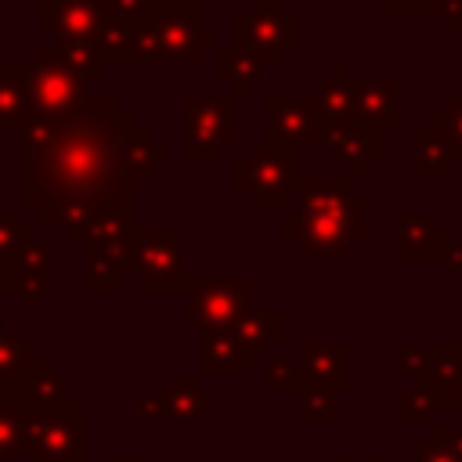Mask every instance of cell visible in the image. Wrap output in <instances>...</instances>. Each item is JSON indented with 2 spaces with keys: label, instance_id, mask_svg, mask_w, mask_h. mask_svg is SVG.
I'll list each match as a JSON object with an SVG mask.
<instances>
[{
  "label": "cell",
  "instance_id": "1",
  "mask_svg": "<svg viewBox=\"0 0 462 462\" xmlns=\"http://www.w3.org/2000/svg\"><path fill=\"white\" fill-rule=\"evenodd\" d=\"M137 123L116 94H87L69 119L29 108L18 126V213L36 227H61L79 245L87 224L137 202V180L123 162V134Z\"/></svg>",
  "mask_w": 462,
  "mask_h": 462
},
{
  "label": "cell",
  "instance_id": "2",
  "mask_svg": "<svg viewBox=\"0 0 462 462\" xmlns=\"http://www.w3.org/2000/svg\"><path fill=\"white\" fill-rule=\"evenodd\" d=\"M220 40L213 29H202L199 0H152L148 18L137 25V61L152 65H195L202 51H217Z\"/></svg>",
  "mask_w": 462,
  "mask_h": 462
},
{
  "label": "cell",
  "instance_id": "3",
  "mask_svg": "<svg viewBox=\"0 0 462 462\" xmlns=\"http://www.w3.org/2000/svg\"><path fill=\"white\" fill-rule=\"evenodd\" d=\"M300 148L253 144L249 155L231 162V191L249 202L253 213H282L300 184Z\"/></svg>",
  "mask_w": 462,
  "mask_h": 462
},
{
  "label": "cell",
  "instance_id": "4",
  "mask_svg": "<svg viewBox=\"0 0 462 462\" xmlns=\"http://www.w3.org/2000/svg\"><path fill=\"white\" fill-rule=\"evenodd\" d=\"M184 227H137L126 253V278L137 292H188Z\"/></svg>",
  "mask_w": 462,
  "mask_h": 462
},
{
  "label": "cell",
  "instance_id": "5",
  "mask_svg": "<svg viewBox=\"0 0 462 462\" xmlns=\"http://www.w3.org/2000/svg\"><path fill=\"white\" fill-rule=\"evenodd\" d=\"M231 43L245 47L263 65H282L289 51L300 47V14L282 0H249V7L231 18Z\"/></svg>",
  "mask_w": 462,
  "mask_h": 462
},
{
  "label": "cell",
  "instance_id": "6",
  "mask_svg": "<svg viewBox=\"0 0 462 462\" xmlns=\"http://www.w3.org/2000/svg\"><path fill=\"white\" fill-rule=\"evenodd\" d=\"M365 238L368 235L357 217H318V213H300L296 206L282 209V242L292 245L307 263L318 256L346 263L350 253L365 245Z\"/></svg>",
  "mask_w": 462,
  "mask_h": 462
},
{
  "label": "cell",
  "instance_id": "7",
  "mask_svg": "<svg viewBox=\"0 0 462 462\" xmlns=\"http://www.w3.org/2000/svg\"><path fill=\"white\" fill-rule=\"evenodd\" d=\"M25 72V90H29V108L47 116V119H69L83 101H87V83L65 65V58L54 51V43L40 47Z\"/></svg>",
  "mask_w": 462,
  "mask_h": 462
},
{
  "label": "cell",
  "instance_id": "8",
  "mask_svg": "<svg viewBox=\"0 0 462 462\" xmlns=\"http://www.w3.org/2000/svg\"><path fill=\"white\" fill-rule=\"evenodd\" d=\"M227 144H235V97L188 94L184 97V159L217 162Z\"/></svg>",
  "mask_w": 462,
  "mask_h": 462
},
{
  "label": "cell",
  "instance_id": "9",
  "mask_svg": "<svg viewBox=\"0 0 462 462\" xmlns=\"http://www.w3.org/2000/svg\"><path fill=\"white\" fill-rule=\"evenodd\" d=\"M249 278H191L184 325L199 332H227L249 310Z\"/></svg>",
  "mask_w": 462,
  "mask_h": 462
},
{
  "label": "cell",
  "instance_id": "10",
  "mask_svg": "<svg viewBox=\"0 0 462 462\" xmlns=\"http://www.w3.org/2000/svg\"><path fill=\"white\" fill-rule=\"evenodd\" d=\"M263 108L271 116L263 141L267 144H285V148H307L321 141V123L314 116L310 97H282V94H267Z\"/></svg>",
  "mask_w": 462,
  "mask_h": 462
},
{
  "label": "cell",
  "instance_id": "11",
  "mask_svg": "<svg viewBox=\"0 0 462 462\" xmlns=\"http://www.w3.org/2000/svg\"><path fill=\"white\" fill-rule=\"evenodd\" d=\"M321 144L328 148V155L339 166H346V180H361L375 162H383V134H375L354 119L339 123V126H325Z\"/></svg>",
  "mask_w": 462,
  "mask_h": 462
},
{
  "label": "cell",
  "instance_id": "12",
  "mask_svg": "<svg viewBox=\"0 0 462 462\" xmlns=\"http://www.w3.org/2000/svg\"><path fill=\"white\" fill-rule=\"evenodd\" d=\"M105 22L101 0H36V25L58 40H94Z\"/></svg>",
  "mask_w": 462,
  "mask_h": 462
},
{
  "label": "cell",
  "instance_id": "13",
  "mask_svg": "<svg viewBox=\"0 0 462 462\" xmlns=\"http://www.w3.org/2000/svg\"><path fill=\"white\" fill-rule=\"evenodd\" d=\"M300 386L346 393L350 390V346L346 343H300L296 350Z\"/></svg>",
  "mask_w": 462,
  "mask_h": 462
},
{
  "label": "cell",
  "instance_id": "14",
  "mask_svg": "<svg viewBox=\"0 0 462 462\" xmlns=\"http://www.w3.org/2000/svg\"><path fill=\"white\" fill-rule=\"evenodd\" d=\"M415 390L430 397L433 408H458L462 404V343H433Z\"/></svg>",
  "mask_w": 462,
  "mask_h": 462
},
{
  "label": "cell",
  "instance_id": "15",
  "mask_svg": "<svg viewBox=\"0 0 462 462\" xmlns=\"http://www.w3.org/2000/svg\"><path fill=\"white\" fill-rule=\"evenodd\" d=\"M54 245L51 242H29L22 253L4 260V292H14L22 307H36L40 296L47 292V274H51Z\"/></svg>",
  "mask_w": 462,
  "mask_h": 462
},
{
  "label": "cell",
  "instance_id": "16",
  "mask_svg": "<svg viewBox=\"0 0 462 462\" xmlns=\"http://www.w3.org/2000/svg\"><path fill=\"white\" fill-rule=\"evenodd\" d=\"M292 202H296L300 213H318V217H357L361 220V213L368 209V199L350 191L346 177H336V180L300 177Z\"/></svg>",
  "mask_w": 462,
  "mask_h": 462
},
{
  "label": "cell",
  "instance_id": "17",
  "mask_svg": "<svg viewBox=\"0 0 462 462\" xmlns=\"http://www.w3.org/2000/svg\"><path fill=\"white\" fill-rule=\"evenodd\" d=\"M401 83L397 79H354V123L383 134L401 126Z\"/></svg>",
  "mask_w": 462,
  "mask_h": 462
},
{
  "label": "cell",
  "instance_id": "18",
  "mask_svg": "<svg viewBox=\"0 0 462 462\" xmlns=\"http://www.w3.org/2000/svg\"><path fill=\"white\" fill-rule=\"evenodd\" d=\"M448 231L415 209H397V260L401 263H433L448 249Z\"/></svg>",
  "mask_w": 462,
  "mask_h": 462
},
{
  "label": "cell",
  "instance_id": "19",
  "mask_svg": "<svg viewBox=\"0 0 462 462\" xmlns=\"http://www.w3.org/2000/svg\"><path fill=\"white\" fill-rule=\"evenodd\" d=\"M130 238L134 235L83 242V253H87V292H116L119 289V282L126 278Z\"/></svg>",
  "mask_w": 462,
  "mask_h": 462
},
{
  "label": "cell",
  "instance_id": "20",
  "mask_svg": "<svg viewBox=\"0 0 462 462\" xmlns=\"http://www.w3.org/2000/svg\"><path fill=\"white\" fill-rule=\"evenodd\" d=\"M310 105H314V116L325 126H339V123H350L354 119V76H350V65L346 61H336L328 69V76L307 94Z\"/></svg>",
  "mask_w": 462,
  "mask_h": 462
},
{
  "label": "cell",
  "instance_id": "21",
  "mask_svg": "<svg viewBox=\"0 0 462 462\" xmlns=\"http://www.w3.org/2000/svg\"><path fill=\"white\" fill-rule=\"evenodd\" d=\"M217 408V393L202 390V383L195 375H177L170 379V386L155 397V411L159 419L166 422H177V426H191L202 419V411Z\"/></svg>",
  "mask_w": 462,
  "mask_h": 462
},
{
  "label": "cell",
  "instance_id": "22",
  "mask_svg": "<svg viewBox=\"0 0 462 462\" xmlns=\"http://www.w3.org/2000/svg\"><path fill=\"white\" fill-rule=\"evenodd\" d=\"M199 365H202V375H224V379H245L253 372V357L231 328L227 332H202Z\"/></svg>",
  "mask_w": 462,
  "mask_h": 462
},
{
  "label": "cell",
  "instance_id": "23",
  "mask_svg": "<svg viewBox=\"0 0 462 462\" xmlns=\"http://www.w3.org/2000/svg\"><path fill=\"white\" fill-rule=\"evenodd\" d=\"M231 332L242 339V346L249 350L253 361H263L271 354V346H278L285 339V314L278 307H249L235 321Z\"/></svg>",
  "mask_w": 462,
  "mask_h": 462
},
{
  "label": "cell",
  "instance_id": "24",
  "mask_svg": "<svg viewBox=\"0 0 462 462\" xmlns=\"http://www.w3.org/2000/svg\"><path fill=\"white\" fill-rule=\"evenodd\" d=\"M263 69L267 65L256 54H249L245 47H235V43L217 47V79L231 87V97H249L260 87Z\"/></svg>",
  "mask_w": 462,
  "mask_h": 462
},
{
  "label": "cell",
  "instance_id": "25",
  "mask_svg": "<svg viewBox=\"0 0 462 462\" xmlns=\"http://www.w3.org/2000/svg\"><path fill=\"white\" fill-rule=\"evenodd\" d=\"M451 166H455L451 148L437 130L430 126L411 130V173L419 180H444Z\"/></svg>",
  "mask_w": 462,
  "mask_h": 462
},
{
  "label": "cell",
  "instance_id": "26",
  "mask_svg": "<svg viewBox=\"0 0 462 462\" xmlns=\"http://www.w3.org/2000/svg\"><path fill=\"white\" fill-rule=\"evenodd\" d=\"M170 159V148L155 141V134L141 123H134L126 134H123V162H126V173L134 180H148L155 173L159 162Z\"/></svg>",
  "mask_w": 462,
  "mask_h": 462
},
{
  "label": "cell",
  "instance_id": "27",
  "mask_svg": "<svg viewBox=\"0 0 462 462\" xmlns=\"http://www.w3.org/2000/svg\"><path fill=\"white\" fill-rule=\"evenodd\" d=\"M29 116L25 72L14 61H0V130H18Z\"/></svg>",
  "mask_w": 462,
  "mask_h": 462
},
{
  "label": "cell",
  "instance_id": "28",
  "mask_svg": "<svg viewBox=\"0 0 462 462\" xmlns=\"http://www.w3.org/2000/svg\"><path fill=\"white\" fill-rule=\"evenodd\" d=\"M94 47L105 65H134L137 61V25L116 22L105 14L101 29L94 32Z\"/></svg>",
  "mask_w": 462,
  "mask_h": 462
},
{
  "label": "cell",
  "instance_id": "29",
  "mask_svg": "<svg viewBox=\"0 0 462 462\" xmlns=\"http://www.w3.org/2000/svg\"><path fill=\"white\" fill-rule=\"evenodd\" d=\"M54 51L65 58V65L83 79V83H101L105 76V61L94 47V40H58Z\"/></svg>",
  "mask_w": 462,
  "mask_h": 462
},
{
  "label": "cell",
  "instance_id": "30",
  "mask_svg": "<svg viewBox=\"0 0 462 462\" xmlns=\"http://www.w3.org/2000/svg\"><path fill=\"white\" fill-rule=\"evenodd\" d=\"M426 126H430V130H437V134L448 141L451 159H455V162H462V94H451V97L444 101V108H440V112H433V119H430Z\"/></svg>",
  "mask_w": 462,
  "mask_h": 462
},
{
  "label": "cell",
  "instance_id": "31",
  "mask_svg": "<svg viewBox=\"0 0 462 462\" xmlns=\"http://www.w3.org/2000/svg\"><path fill=\"white\" fill-rule=\"evenodd\" d=\"M36 238H40L36 227H29L18 209H4V213H0V263L11 260L14 253H22V249H25L29 242H36Z\"/></svg>",
  "mask_w": 462,
  "mask_h": 462
},
{
  "label": "cell",
  "instance_id": "32",
  "mask_svg": "<svg viewBox=\"0 0 462 462\" xmlns=\"http://www.w3.org/2000/svg\"><path fill=\"white\" fill-rule=\"evenodd\" d=\"M263 386H267V393H300V368H296V357L267 354V357H263Z\"/></svg>",
  "mask_w": 462,
  "mask_h": 462
},
{
  "label": "cell",
  "instance_id": "33",
  "mask_svg": "<svg viewBox=\"0 0 462 462\" xmlns=\"http://www.w3.org/2000/svg\"><path fill=\"white\" fill-rule=\"evenodd\" d=\"M296 419H300L303 426H332V419H336V411H332V393H325V390H310V386H300Z\"/></svg>",
  "mask_w": 462,
  "mask_h": 462
},
{
  "label": "cell",
  "instance_id": "34",
  "mask_svg": "<svg viewBox=\"0 0 462 462\" xmlns=\"http://www.w3.org/2000/svg\"><path fill=\"white\" fill-rule=\"evenodd\" d=\"M397 422L401 426H422V422H433V404L422 390H401L397 397Z\"/></svg>",
  "mask_w": 462,
  "mask_h": 462
},
{
  "label": "cell",
  "instance_id": "35",
  "mask_svg": "<svg viewBox=\"0 0 462 462\" xmlns=\"http://www.w3.org/2000/svg\"><path fill=\"white\" fill-rule=\"evenodd\" d=\"M101 4H105L108 18L126 22V25H141L148 18V7H152V0H101Z\"/></svg>",
  "mask_w": 462,
  "mask_h": 462
},
{
  "label": "cell",
  "instance_id": "36",
  "mask_svg": "<svg viewBox=\"0 0 462 462\" xmlns=\"http://www.w3.org/2000/svg\"><path fill=\"white\" fill-rule=\"evenodd\" d=\"M426 357H430V346H422V343H408V346L397 350V372L419 379L422 368H426Z\"/></svg>",
  "mask_w": 462,
  "mask_h": 462
},
{
  "label": "cell",
  "instance_id": "37",
  "mask_svg": "<svg viewBox=\"0 0 462 462\" xmlns=\"http://www.w3.org/2000/svg\"><path fill=\"white\" fill-rule=\"evenodd\" d=\"M426 14L440 18L451 32H462V0H426Z\"/></svg>",
  "mask_w": 462,
  "mask_h": 462
},
{
  "label": "cell",
  "instance_id": "38",
  "mask_svg": "<svg viewBox=\"0 0 462 462\" xmlns=\"http://www.w3.org/2000/svg\"><path fill=\"white\" fill-rule=\"evenodd\" d=\"M411 462H458L444 444H437L433 437H426V440H419L415 448H411Z\"/></svg>",
  "mask_w": 462,
  "mask_h": 462
},
{
  "label": "cell",
  "instance_id": "39",
  "mask_svg": "<svg viewBox=\"0 0 462 462\" xmlns=\"http://www.w3.org/2000/svg\"><path fill=\"white\" fill-rule=\"evenodd\" d=\"M379 11L386 18H397V14H426V0H379Z\"/></svg>",
  "mask_w": 462,
  "mask_h": 462
},
{
  "label": "cell",
  "instance_id": "40",
  "mask_svg": "<svg viewBox=\"0 0 462 462\" xmlns=\"http://www.w3.org/2000/svg\"><path fill=\"white\" fill-rule=\"evenodd\" d=\"M440 263H444L451 274H462V242H448V249H444Z\"/></svg>",
  "mask_w": 462,
  "mask_h": 462
},
{
  "label": "cell",
  "instance_id": "41",
  "mask_svg": "<svg viewBox=\"0 0 462 462\" xmlns=\"http://www.w3.org/2000/svg\"><path fill=\"white\" fill-rule=\"evenodd\" d=\"M332 462H379V458H343V455H336Z\"/></svg>",
  "mask_w": 462,
  "mask_h": 462
},
{
  "label": "cell",
  "instance_id": "42",
  "mask_svg": "<svg viewBox=\"0 0 462 462\" xmlns=\"http://www.w3.org/2000/svg\"><path fill=\"white\" fill-rule=\"evenodd\" d=\"M0 296H4V263H0Z\"/></svg>",
  "mask_w": 462,
  "mask_h": 462
},
{
  "label": "cell",
  "instance_id": "43",
  "mask_svg": "<svg viewBox=\"0 0 462 462\" xmlns=\"http://www.w3.org/2000/svg\"><path fill=\"white\" fill-rule=\"evenodd\" d=\"M253 462H282V458H253Z\"/></svg>",
  "mask_w": 462,
  "mask_h": 462
},
{
  "label": "cell",
  "instance_id": "44",
  "mask_svg": "<svg viewBox=\"0 0 462 462\" xmlns=\"http://www.w3.org/2000/svg\"><path fill=\"white\" fill-rule=\"evenodd\" d=\"M458 411H462V404H458Z\"/></svg>",
  "mask_w": 462,
  "mask_h": 462
}]
</instances>
